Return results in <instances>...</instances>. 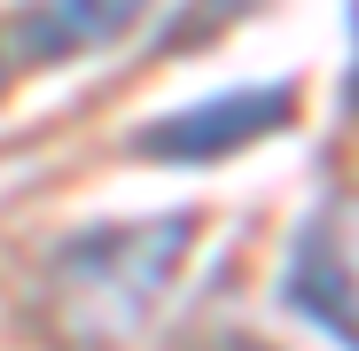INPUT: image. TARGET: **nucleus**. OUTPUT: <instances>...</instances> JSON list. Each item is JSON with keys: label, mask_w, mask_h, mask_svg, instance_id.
<instances>
[{"label": "nucleus", "mask_w": 359, "mask_h": 351, "mask_svg": "<svg viewBox=\"0 0 359 351\" xmlns=\"http://www.w3.org/2000/svg\"><path fill=\"white\" fill-rule=\"evenodd\" d=\"M196 242L188 211L164 219H117V226H86L47 258V289L39 312L47 336L71 351H117L126 336H141V320L164 305V289L180 281V258Z\"/></svg>", "instance_id": "1"}, {"label": "nucleus", "mask_w": 359, "mask_h": 351, "mask_svg": "<svg viewBox=\"0 0 359 351\" xmlns=\"http://www.w3.org/2000/svg\"><path fill=\"white\" fill-rule=\"evenodd\" d=\"M289 117H297V94H289L281 78H266V86H226V94H211V102H188V109L156 117V125H141L133 149H141L149 164H219V156H243V149L273 141Z\"/></svg>", "instance_id": "2"}, {"label": "nucleus", "mask_w": 359, "mask_h": 351, "mask_svg": "<svg viewBox=\"0 0 359 351\" xmlns=\"http://www.w3.org/2000/svg\"><path fill=\"white\" fill-rule=\"evenodd\" d=\"M289 305L359 351V195H328L289 250Z\"/></svg>", "instance_id": "3"}, {"label": "nucleus", "mask_w": 359, "mask_h": 351, "mask_svg": "<svg viewBox=\"0 0 359 351\" xmlns=\"http://www.w3.org/2000/svg\"><path fill=\"white\" fill-rule=\"evenodd\" d=\"M141 16H149V0H32L16 32H24V55L63 63V55H86V47L126 39Z\"/></svg>", "instance_id": "4"}, {"label": "nucleus", "mask_w": 359, "mask_h": 351, "mask_svg": "<svg viewBox=\"0 0 359 351\" xmlns=\"http://www.w3.org/2000/svg\"><path fill=\"white\" fill-rule=\"evenodd\" d=\"M219 351H266V343H250V336H234V343H219Z\"/></svg>", "instance_id": "5"}, {"label": "nucleus", "mask_w": 359, "mask_h": 351, "mask_svg": "<svg viewBox=\"0 0 359 351\" xmlns=\"http://www.w3.org/2000/svg\"><path fill=\"white\" fill-rule=\"evenodd\" d=\"M0 86H8V55H0Z\"/></svg>", "instance_id": "6"}, {"label": "nucleus", "mask_w": 359, "mask_h": 351, "mask_svg": "<svg viewBox=\"0 0 359 351\" xmlns=\"http://www.w3.org/2000/svg\"><path fill=\"white\" fill-rule=\"evenodd\" d=\"M351 8H359V0H351Z\"/></svg>", "instance_id": "7"}]
</instances>
